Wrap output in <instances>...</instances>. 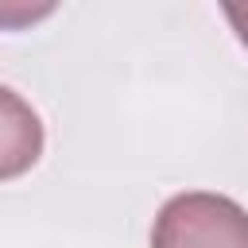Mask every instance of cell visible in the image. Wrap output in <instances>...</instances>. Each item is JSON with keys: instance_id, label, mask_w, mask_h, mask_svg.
Returning a JSON list of instances; mask_svg holds the SVG:
<instances>
[{"instance_id": "cell-1", "label": "cell", "mask_w": 248, "mask_h": 248, "mask_svg": "<svg viewBox=\"0 0 248 248\" xmlns=\"http://www.w3.org/2000/svg\"><path fill=\"white\" fill-rule=\"evenodd\" d=\"M151 248H248V209L209 190L174 194L155 213Z\"/></svg>"}, {"instance_id": "cell-2", "label": "cell", "mask_w": 248, "mask_h": 248, "mask_svg": "<svg viewBox=\"0 0 248 248\" xmlns=\"http://www.w3.org/2000/svg\"><path fill=\"white\" fill-rule=\"evenodd\" d=\"M225 16L232 19V27H236V35H240V43L248 46V8H225Z\"/></svg>"}]
</instances>
